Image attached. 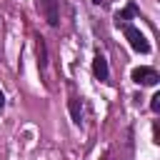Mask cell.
I'll return each mask as SVG.
<instances>
[{
    "instance_id": "cell-1",
    "label": "cell",
    "mask_w": 160,
    "mask_h": 160,
    "mask_svg": "<svg viewBox=\"0 0 160 160\" xmlns=\"http://www.w3.org/2000/svg\"><path fill=\"white\" fill-rule=\"evenodd\" d=\"M122 30V35H125V40L130 42V48L135 50V52H140V55H148L150 52V42H148V38L132 25V22H128V25H122L120 28Z\"/></svg>"
},
{
    "instance_id": "cell-2",
    "label": "cell",
    "mask_w": 160,
    "mask_h": 160,
    "mask_svg": "<svg viewBox=\"0 0 160 160\" xmlns=\"http://www.w3.org/2000/svg\"><path fill=\"white\" fill-rule=\"evenodd\" d=\"M130 80H132L135 85H140V88H155V85L160 82V75H158L155 68H150V65H140V68H132Z\"/></svg>"
},
{
    "instance_id": "cell-3",
    "label": "cell",
    "mask_w": 160,
    "mask_h": 160,
    "mask_svg": "<svg viewBox=\"0 0 160 160\" xmlns=\"http://www.w3.org/2000/svg\"><path fill=\"white\" fill-rule=\"evenodd\" d=\"M35 10L48 20L50 28L60 25V2L58 0H35Z\"/></svg>"
},
{
    "instance_id": "cell-4",
    "label": "cell",
    "mask_w": 160,
    "mask_h": 160,
    "mask_svg": "<svg viewBox=\"0 0 160 160\" xmlns=\"http://www.w3.org/2000/svg\"><path fill=\"white\" fill-rule=\"evenodd\" d=\"M92 75H95V80H100V82H110V68H108V60H105V55L98 50L95 52V58H92Z\"/></svg>"
},
{
    "instance_id": "cell-5",
    "label": "cell",
    "mask_w": 160,
    "mask_h": 160,
    "mask_svg": "<svg viewBox=\"0 0 160 160\" xmlns=\"http://www.w3.org/2000/svg\"><path fill=\"white\" fill-rule=\"evenodd\" d=\"M135 15H140L138 5H135V2H128L122 10H118V12H115V25H118V28H122V25H128Z\"/></svg>"
},
{
    "instance_id": "cell-6",
    "label": "cell",
    "mask_w": 160,
    "mask_h": 160,
    "mask_svg": "<svg viewBox=\"0 0 160 160\" xmlns=\"http://www.w3.org/2000/svg\"><path fill=\"white\" fill-rule=\"evenodd\" d=\"M35 58H38V70L45 72V68H48V45H45L42 35H35Z\"/></svg>"
},
{
    "instance_id": "cell-7",
    "label": "cell",
    "mask_w": 160,
    "mask_h": 160,
    "mask_svg": "<svg viewBox=\"0 0 160 160\" xmlns=\"http://www.w3.org/2000/svg\"><path fill=\"white\" fill-rule=\"evenodd\" d=\"M68 110H70V118L75 125H82V100L78 95H70L68 98Z\"/></svg>"
},
{
    "instance_id": "cell-8",
    "label": "cell",
    "mask_w": 160,
    "mask_h": 160,
    "mask_svg": "<svg viewBox=\"0 0 160 160\" xmlns=\"http://www.w3.org/2000/svg\"><path fill=\"white\" fill-rule=\"evenodd\" d=\"M150 110H152V112H160V92H155V95L150 98Z\"/></svg>"
},
{
    "instance_id": "cell-9",
    "label": "cell",
    "mask_w": 160,
    "mask_h": 160,
    "mask_svg": "<svg viewBox=\"0 0 160 160\" xmlns=\"http://www.w3.org/2000/svg\"><path fill=\"white\" fill-rule=\"evenodd\" d=\"M152 142H160V135H158V122L152 125Z\"/></svg>"
},
{
    "instance_id": "cell-10",
    "label": "cell",
    "mask_w": 160,
    "mask_h": 160,
    "mask_svg": "<svg viewBox=\"0 0 160 160\" xmlns=\"http://www.w3.org/2000/svg\"><path fill=\"white\" fill-rule=\"evenodd\" d=\"M2 108H5V92L0 90V110H2Z\"/></svg>"
},
{
    "instance_id": "cell-11",
    "label": "cell",
    "mask_w": 160,
    "mask_h": 160,
    "mask_svg": "<svg viewBox=\"0 0 160 160\" xmlns=\"http://www.w3.org/2000/svg\"><path fill=\"white\" fill-rule=\"evenodd\" d=\"M102 160H110V155H108V152H105V155H102Z\"/></svg>"
},
{
    "instance_id": "cell-12",
    "label": "cell",
    "mask_w": 160,
    "mask_h": 160,
    "mask_svg": "<svg viewBox=\"0 0 160 160\" xmlns=\"http://www.w3.org/2000/svg\"><path fill=\"white\" fill-rule=\"evenodd\" d=\"M92 2H95V5H100V2H102V0H92Z\"/></svg>"
}]
</instances>
